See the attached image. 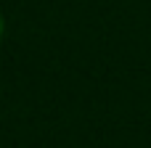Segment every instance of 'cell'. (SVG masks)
Wrapping results in <instances>:
<instances>
[{"instance_id":"1","label":"cell","mask_w":151,"mask_h":148,"mask_svg":"<svg viewBox=\"0 0 151 148\" xmlns=\"http://www.w3.org/2000/svg\"><path fill=\"white\" fill-rule=\"evenodd\" d=\"M0 37H3V16H0Z\"/></svg>"}]
</instances>
